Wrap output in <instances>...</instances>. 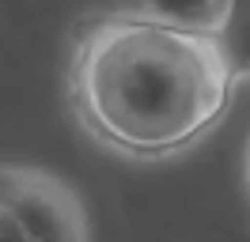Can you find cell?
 I'll return each mask as SVG.
<instances>
[{"label":"cell","mask_w":250,"mask_h":242,"mask_svg":"<svg viewBox=\"0 0 250 242\" xmlns=\"http://www.w3.org/2000/svg\"><path fill=\"white\" fill-rule=\"evenodd\" d=\"M235 76L216 38L156 23L144 12L80 27L72 99L83 125L129 155H163L197 140L231 102Z\"/></svg>","instance_id":"6da1fadb"},{"label":"cell","mask_w":250,"mask_h":242,"mask_svg":"<svg viewBox=\"0 0 250 242\" xmlns=\"http://www.w3.org/2000/svg\"><path fill=\"white\" fill-rule=\"evenodd\" d=\"M0 204L16 216L27 242H87L76 197L38 170H0Z\"/></svg>","instance_id":"7a4b0ae2"},{"label":"cell","mask_w":250,"mask_h":242,"mask_svg":"<svg viewBox=\"0 0 250 242\" xmlns=\"http://www.w3.org/2000/svg\"><path fill=\"white\" fill-rule=\"evenodd\" d=\"M0 242H27L23 239V231H19V223H16V216L0 204Z\"/></svg>","instance_id":"5b68a950"},{"label":"cell","mask_w":250,"mask_h":242,"mask_svg":"<svg viewBox=\"0 0 250 242\" xmlns=\"http://www.w3.org/2000/svg\"><path fill=\"white\" fill-rule=\"evenodd\" d=\"M137 12L167 27L216 38V30L228 19V0H152V4H137Z\"/></svg>","instance_id":"3957f363"},{"label":"cell","mask_w":250,"mask_h":242,"mask_svg":"<svg viewBox=\"0 0 250 242\" xmlns=\"http://www.w3.org/2000/svg\"><path fill=\"white\" fill-rule=\"evenodd\" d=\"M216 49L235 80L250 76V0L247 4L243 0L228 4V19L216 30Z\"/></svg>","instance_id":"277c9868"}]
</instances>
